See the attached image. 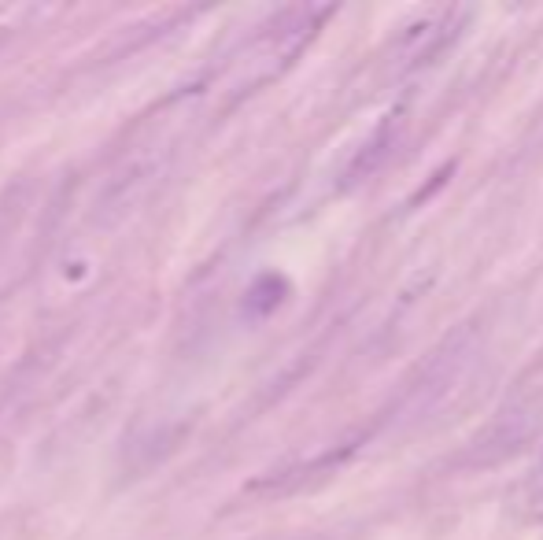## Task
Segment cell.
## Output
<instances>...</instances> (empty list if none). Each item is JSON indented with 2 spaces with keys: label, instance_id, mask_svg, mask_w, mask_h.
Segmentation results:
<instances>
[{
  "label": "cell",
  "instance_id": "obj_1",
  "mask_svg": "<svg viewBox=\"0 0 543 540\" xmlns=\"http://www.w3.org/2000/svg\"><path fill=\"white\" fill-rule=\"evenodd\" d=\"M388 148H392V126L385 123V126H381V130H377L374 137H370V141H366V145H362L359 156L351 160V167H348V171H344V185L362 182L366 174L374 171L377 163L385 160V152H388Z\"/></svg>",
  "mask_w": 543,
  "mask_h": 540
}]
</instances>
